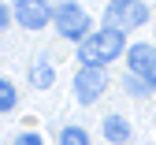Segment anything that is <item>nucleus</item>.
<instances>
[{
	"label": "nucleus",
	"mask_w": 156,
	"mask_h": 145,
	"mask_svg": "<svg viewBox=\"0 0 156 145\" xmlns=\"http://www.w3.org/2000/svg\"><path fill=\"white\" fill-rule=\"evenodd\" d=\"M123 45H126V34L123 30L101 26L97 34H89L82 45H78V60H82L86 67H108L112 60L123 56Z\"/></svg>",
	"instance_id": "1"
},
{
	"label": "nucleus",
	"mask_w": 156,
	"mask_h": 145,
	"mask_svg": "<svg viewBox=\"0 0 156 145\" xmlns=\"http://www.w3.org/2000/svg\"><path fill=\"white\" fill-rule=\"evenodd\" d=\"M56 30H60V37L67 41H86L89 37V26H93V19L86 15L82 4H74V0H63L60 8H56Z\"/></svg>",
	"instance_id": "2"
},
{
	"label": "nucleus",
	"mask_w": 156,
	"mask_h": 145,
	"mask_svg": "<svg viewBox=\"0 0 156 145\" xmlns=\"http://www.w3.org/2000/svg\"><path fill=\"white\" fill-rule=\"evenodd\" d=\"M149 23V8L141 4V0H134V4H108V11H104V26H112V30H138V26H145Z\"/></svg>",
	"instance_id": "3"
},
{
	"label": "nucleus",
	"mask_w": 156,
	"mask_h": 145,
	"mask_svg": "<svg viewBox=\"0 0 156 145\" xmlns=\"http://www.w3.org/2000/svg\"><path fill=\"white\" fill-rule=\"evenodd\" d=\"M104 89H108V74H104V67H78V74H74V97L82 100V104H97V100L104 97Z\"/></svg>",
	"instance_id": "4"
},
{
	"label": "nucleus",
	"mask_w": 156,
	"mask_h": 145,
	"mask_svg": "<svg viewBox=\"0 0 156 145\" xmlns=\"http://www.w3.org/2000/svg\"><path fill=\"white\" fill-rule=\"evenodd\" d=\"M11 11H15V23L26 26V30H41V26H48L56 19V8L48 0H15Z\"/></svg>",
	"instance_id": "5"
},
{
	"label": "nucleus",
	"mask_w": 156,
	"mask_h": 145,
	"mask_svg": "<svg viewBox=\"0 0 156 145\" xmlns=\"http://www.w3.org/2000/svg\"><path fill=\"white\" fill-rule=\"evenodd\" d=\"M126 67H130V74L149 78V74L156 71V41H141V45H130V49H126Z\"/></svg>",
	"instance_id": "6"
},
{
	"label": "nucleus",
	"mask_w": 156,
	"mask_h": 145,
	"mask_svg": "<svg viewBox=\"0 0 156 145\" xmlns=\"http://www.w3.org/2000/svg\"><path fill=\"white\" fill-rule=\"evenodd\" d=\"M104 138H108L112 145H126V141H130V123H126L123 115H108V119H104Z\"/></svg>",
	"instance_id": "7"
},
{
	"label": "nucleus",
	"mask_w": 156,
	"mask_h": 145,
	"mask_svg": "<svg viewBox=\"0 0 156 145\" xmlns=\"http://www.w3.org/2000/svg\"><path fill=\"white\" fill-rule=\"evenodd\" d=\"M30 82H34L37 89H48L52 82H56V74H52V63H48L45 56L37 60V63H34V71H30Z\"/></svg>",
	"instance_id": "8"
},
{
	"label": "nucleus",
	"mask_w": 156,
	"mask_h": 145,
	"mask_svg": "<svg viewBox=\"0 0 156 145\" xmlns=\"http://www.w3.org/2000/svg\"><path fill=\"white\" fill-rule=\"evenodd\" d=\"M15 104H19V93H15V86H11L8 78H0V112L8 115Z\"/></svg>",
	"instance_id": "9"
},
{
	"label": "nucleus",
	"mask_w": 156,
	"mask_h": 145,
	"mask_svg": "<svg viewBox=\"0 0 156 145\" xmlns=\"http://www.w3.org/2000/svg\"><path fill=\"white\" fill-rule=\"evenodd\" d=\"M123 86H126V93H134V97H145V93H152L149 78H141V74H126V78H123Z\"/></svg>",
	"instance_id": "10"
},
{
	"label": "nucleus",
	"mask_w": 156,
	"mask_h": 145,
	"mask_svg": "<svg viewBox=\"0 0 156 145\" xmlns=\"http://www.w3.org/2000/svg\"><path fill=\"white\" fill-rule=\"evenodd\" d=\"M60 145H89V134H86L82 127H63Z\"/></svg>",
	"instance_id": "11"
},
{
	"label": "nucleus",
	"mask_w": 156,
	"mask_h": 145,
	"mask_svg": "<svg viewBox=\"0 0 156 145\" xmlns=\"http://www.w3.org/2000/svg\"><path fill=\"white\" fill-rule=\"evenodd\" d=\"M11 145H45V141H41V134H34V130H23V134H19Z\"/></svg>",
	"instance_id": "12"
},
{
	"label": "nucleus",
	"mask_w": 156,
	"mask_h": 145,
	"mask_svg": "<svg viewBox=\"0 0 156 145\" xmlns=\"http://www.w3.org/2000/svg\"><path fill=\"white\" fill-rule=\"evenodd\" d=\"M11 19H15V11H8V4H0V26L8 30V23H11Z\"/></svg>",
	"instance_id": "13"
},
{
	"label": "nucleus",
	"mask_w": 156,
	"mask_h": 145,
	"mask_svg": "<svg viewBox=\"0 0 156 145\" xmlns=\"http://www.w3.org/2000/svg\"><path fill=\"white\" fill-rule=\"evenodd\" d=\"M149 86H152V93H156V71H152V74H149Z\"/></svg>",
	"instance_id": "14"
},
{
	"label": "nucleus",
	"mask_w": 156,
	"mask_h": 145,
	"mask_svg": "<svg viewBox=\"0 0 156 145\" xmlns=\"http://www.w3.org/2000/svg\"><path fill=\"white\" fill-rule=\"evenodd\" d=\"M112 4H134V0H112Z\"/></svg>",
	"instance_id": "15"
}]
</instances>
